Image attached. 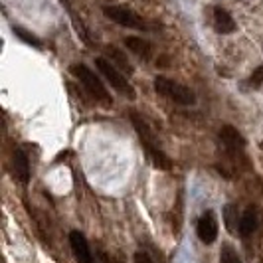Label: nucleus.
<instances>
[{"mask_svg":"<svg viewBox=\"0 0 263 263\" xmlns=\"http://www.w3.org/2000/svg\"><path fill=\"white\" fill-rule=\"evenodd\" d=\"M71 73L83 83V87L91 93L97 101H101L105 107H109L111 103H113V99H111L109 91L105 89L103 81L97 78L87 66H83V64H73V66H71Z\"/></svg>","mask_w":263,"mask_h":263,"instance_id":"f257e3e1","label":"nucleus"},{"mask_svg":"<svg viewBox=\"0 0 263 263\" xmlns=\"http://www.w3.org/2000/svg\"><path fill=\"white\" fill-rule=\"evenodd\" d=\"M155 89H157V93L164 95L166 99H171L174 103H180V105H194L196 103V95L192 89H188L186 85L178 83V81H172L164 76H158L155 79Z\"/></svg>","mask_w":263,"mask_h":263,"instance_id":"f03ea898","label":"nucleus"},{"mask_svg":"<svg viewBox=\"0 0 263 263\" xmlns=\"http://www.w3.org/2000/svg\"><path fill=\"white\" fill-rule=\"evenodd\" d=\"M95 67L99 69V73H103V78L111 83V87H115L119 93L127 95L129 99H135V89H133V85L127 81V78L119 71L117 67L109 62V60H105V58H97V60H95Z\"/></svg>","mask_w":263,"mask_h":263,"instance_id":"7ed1b4c3","label":"nucleus"},{"mask_svg":"<svg viewBox=\"0 0 263 263\" xmlns=\"http://www.w3.org/2000/svg\"><path fill=\"white\" fill-rule=\"evenodd\" d=\"M103 14H105L109 20L117 22L125 28H135V30H143L145 28V22L139 14H135L131 8H125V6H105L103 8Z\"/></svg>","mask_w":263,"mask_h":263,"instance_id":"20e7f679","label":"nucleus"},{"mask_svg":"<svg viewBox=\"0 0 263 263\" xmlns=\"http://www.w3.org/2000/svg\"><path fill=\"white\" fill-rule=\"evenodd\" d=\"M69 246H71L73 255H76V259L79 263H95L93 261L91 250H89V243H87V239H85V236L81 232L73 230L69 234Z\"/></svg>","mask_w":263,"mask_h":263,"instance_id":"39448f33","label":"nucleus"},{"mask_svg":"<svg viewBox=\"0 0 263 263\" xmlns=\"http://www.w3.org/2000/svg\"><path fill=\"white\" fill-rule=\"evenodd\" d=\"M198 237L204 241V243H214L216 237H218V222H216V216L214 212H206L200 222H198Z\"/></svg>","mask_w":263,"mask_h":263,"instance_id":"423d86ee","label":"nucleus"},{"mask_svg":"<svg viewBox=\"0 0 263 263\" xmlns=\"http://www.w3.org/2000/svg\"><path fill=\"white\" fill-rule=\"evenodd\" d=\"M131 121H133V127L137 129V133H139V137H141V143H143V146H157L155 145V133H153V129L148 127L145 123V119L141 117L139 113H135V111H131Z\"/></svg>","mask_w":263,"mask_h":263,"instance_id":"0eeeda50","label":"nucleus"},{"mask_svg":"<svg viewBox=\"0 0 263 263\" xmlns=\"http://www.w3.org/2000/svg\"><path fill=\"white\" fill-rule=\"evenodd\" d=\"M220 139L230 151H241L246 146V139L241 137V133L234 129V127H230V125L220 129Z\"/></svg>","mask_w":263,"mask_h":263,"instance_id":"6e6552de","label":"nucleus"},{"mask_svg":"<svg viewBox=\"0 0 263 263\" xmlns=\"http://www.w3.org/2000/svg\"><path fill=\"white\" fill-rule=\"evenodd\" d=\"M214 26L220 34H232L236 32V22L232 18V14L224 10V8H214Z\"/></svg>","mask_w":263,"mask_h":263,"instance_id":"1a4fd4ad","label":"nucleus"},{"mask_svg":"<svg viewBox=\"0 0 263 263\" xmlns=\"http://www.w3.org/2000/svg\"><path fill=\"white\" fill-rule=\"evenodd\" d=\"M12 160H14V174H16V178L22 184H28L30 182V162H28V157L20 148H16Z\"/></svg>","mask_w":263,"mask_h":263,"instance_id":"9d476101","label":"nucleus"},{"mask_svg":"<svg viewBox=\"0 0 263 263\" xmlns=\"http://www.w3.org/2000/svg\"><path fill=\"white\" fill-rule=\"evenodd\" d=\"M125 46L135 52L137 55H141L143 60H151V55H153V46L145 42L143 38H137V36H129V38H125Z\"/></svg>","mask_w":263,"mask_h":263,"instance_id":"9b49d317","label":"nucleus"},{"mask_svg":"<svg viewBox=\"0 0 263 263\" xmlns=\"http://www.w3.org/2000/svg\"><path fill=\"white\" fill-rule=\"evenodd\" d=\"M257 230V210L255 208H248L243 212L241 220H239V234L243 237L251 236Z\"/></svg>","mask_w":263,"mask_h":263,"instance_id":"f8f14e48","label":"nucleus"},{"mask_svg":"<svg viewBox=\"0 0 263 263\" xmlns=\"http://www.w3.org/2000/svg\"><path fill=\"white\" fill-rule=\"evenodd\" d=\"M146 155H148V158H151V162L157 166V168H160V171H171L172 168V160L158 146H146L145 148Z\"/></svg>","mask_w":263,"mask_h":263,"instance_id":"ddd939ff","label":"nucleus"},{"mask_svg":"<svg viewBox=\"0 0 263 263\" xmlns=\"http://www.w3.org/2000/svg\"><path fill=\"white\" fill-rule=\"evenodd\" d=\"M105 53L109 55V62H115L123 71H127V76H131L133 71H135V67L131 66V62L125 58V53L119 52L117 48H113V46H107L105 48Z\"/></svg>","mask_w":263,"mask_h":263,"instance_id":"4468645a","label":"nucleus"},{"mask_svg":"<svg viewBox=\"0 0 263 263\" xmlns=\"http://www.w3.org/2000/svg\"><path fill=\"white\" fill-rule=\"evenodd\" d=\"M220 261L222 263H241V259L237 257L236 250H234L230 243H224V246H222V253H220Z\"/></svg>","mask_w":263,"mask_h":263,"instance_id":"2eb2a0df","label":"nucleus"},{"mask_svg":"<svg viewBox=\"0 0 263 263\" xmlns=\"http://www.w3.org/2000/svg\"><path fill=\"white\" fill-rule=\"evenodd\" d=\"M14 34L18 36L20 40H24L26 44H30V46H34V48H42V42H40L34 34H30V32H26L24 28H14Z\"/></svg>","mask_w":263,"mask_h":263,"instance_id":"dca6fc26","label":"nucleus"},{"mask_svg":"<svg viewBox=\"0 0 263 263\" xmlns=\"http://www.w3.org/2000/svg\"><path fill=\"white\" fill-rule=\"evenodd\" d=\"M224 220H226L228 230H230L232 234H236L237 226L234 224V220H236V206H232V204H228V206H226L224 208Z\"/></svg>","mask_w":263,"mask_h":263,"instance_id":"f3484780","label":"nucleus"},{"mask_svg":"<svg viewBox=\"0 0 263 263\" xmlns=\"http://www.w3.org/2000/svg\"><path fill=\"white\" fill-rule=\"evenodd\" d=\"M250 81L253 87H259V85H261L263 83V67H257V69L253 71V76H251Z\"/></svg>","mask_w":263,"mask_h":263,"instance_id":"a211bd4d","label":"nucleus"},{"mask_svg":"<svg viewBox=\"0 0 263 263\" xmlns=\"http://www.w3.org/2000/svg\"><path fill=\"white\" fill-rule=\"evenodd\" d=\"M135 263H153V259H151L146 253H141V251H139V253L135 255Z\"/></svg>","mask_w":263,"mask_h":263,"instance_id":"6ab92c4d","label":"nucleus"},{"mask_svg":"<svg viewBox=\"0 0 263 263\" xmlns=\"http://www.w3.org/2000/svg\"><path fill=\"white\" fill-rule=\"evenodd\" d=\"M261 148H263V143H261Z\"/></svg>","mask_w":263,"mask_h":263,"instance_id":"aec40b11","label":"nucleus"}]
</instances>
